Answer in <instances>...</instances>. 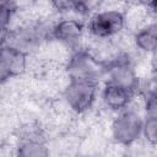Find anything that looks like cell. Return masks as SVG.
Wrapping results in <instances>:
<instances>
[{
	"mask_svg": "<svg viewBox=\"0 0 157 157\" xmlns=\"http://www.w3.org/2000/svg\"><path fill=\"white\" fill-rule=\"evenodd\" d=\"M64 72L67 80L91 81L101 85L105 72V63L83 45L70 52L64 63Z\"/></svg>",
	"mask_w": 157,
	"mask_h": 157,
	"instance_id": "cell-1",
	"label": "cell"
},
{
	"mask_svg": "<svg viewBox=\"0 0 157 157\" xmlns=\"http://www.w3.org/2000/svg\"><path fill=\"white\" fill-rule=\"evenodd\" d=\"M144 110L134 107V102L114 114L109 132L113 142L120 147H131L142 140Z\"/></svg>",
	"mask_w": 157,
	"mask_h": 157,
	"instance_id": "cell-2",
	"label": "cell"
},
{
	"mask_svg": "<svg viewBox=\"0 0 157 157\" xmlns=\"http://www.w3.org/2000/svg\"><path fill=\"white\" fill-rule=\"evenodd\" d=\"M86 26V34L93 40L112 42L117 39L126 27L125 12L118 7H107L94 10L90 16Z\"/></svg>",
	"mask_w": 157,
	"mask_h": 157,
	"instance_id": "cell-3",
	"label": "cell"
},
{
	"mask_svg": "<svg viewBox=\"0 0 157 157\" xmlns=\"http://www.w3.org/2000/svg\"><path fill=\"white\" fill-rule=\"evenodd\" d=\"M99 83L82 80H67L61 90L65 107L75 115H86L98 102Z\"/></svg>",
	"mask_w": 157,
	"mask_h": 157,
	"instance_id": "cell-4",
	"label": "cell"
},
{
	"mask_svg": "<svg viewBox=\"0 0 157 157\" xmlns=\"http://www.w3.org/2000/svg\"><path fill=\"white\" fill-rule=\"evenodd\" d=\"M86 36V26L78 18L63 17L53 22L52 40L70 52L83 47V39Z\"/></svg>",
	"mask_w": 157,
	"mask_h": 157,
	"instance_id": "cell-5",
	"label": "cell"
},
{
	"mask_svg": "<svg viewBox=\"0 0 157 157\" xmlns=\"http://www.w3.org/2000/svg\"><path fill=\"white\" fill-rule=\"evenodd\" d=\"M28 66L29 54L9 43L0 47V86L26 74Z\"/></svg>",
	"mask_w": 157,
	"mask_h": 157,
	"instance_id": "cell-6",
	"label": "cell"
},
{
	"mask_svg": "<svg viewBox=\"0 0 157 157\" xmlns=\"http://www.w3.org/2000/svg\"><path fill=\"white\" fill-rule=\"evenodd\" d=\"M99 87L98 101L109 113H118L129 107L136 98V93L112 82H102Z\"/></svg>",
	"mask_w": 157,
	"mask_h": 157,
	"instance_id": "cell-7",
	"label": "cell"
},
{
	"mask_svg": "<svg viewBox=\"0 0 157 157\" xmlns=\"http://www.w3.org/2000/svg\"><path fill=\"white\" fill-rule=\"evenodd\" d=\"M131 43L134 49L146 55H155L157 48V26L156 22L146 21L135 28L131 36Z\"/></svg>",
	"mask_w": 157,
	"mask_h": 157,
	"instance_id": "cell-8",
	"label": "cell"
},
{
	"mask_svg": "<svg viewBox=\"0 0 157 157\" xmlns=\"http://www.w3.org/2000/svg\"><path fill=\"white\" fill-rule=\"evenodd\" d=\"M17 155L20 156H47L49 153L43 140L38 135L31 132L25 135L17 145Z\"/></svg>",
	"mask_w": 157,
	"mask_h": 157,
	"instance_id": "cell-9",
	"label": "cell"
},
{
	"mask_svg": "<svg viewBox=\"0 0 157 157\" xmlns=\"http://www.w3.org/2000/svg\"><path fill=\"white\" fill-rule=\"evenodd\" d=\"M142 140L150 147L157 145V114H144Z\"/></svg>",
	"mask_w": 157,
	"mask_h": 157,
	"instance_id": "cell-10",
	"label": "cell"
},
{
	"mask_svg": "<svg viewBox=\"0 0 157 157\" xmlns=\"http://www.w3.org/2000/svg\"><path fill=\"white\" fill-rule=\"evenodd\" d=\"M49 7L61 16L72 13V0H45Z\"/></svg>",
	"mask_w": 157,
	"mask_h": 157,
	"instance_id": "cell-11",
	"label": "cell"
},
{
	"mask_svg": "<svg viewBox=\"0 0 157 157\" xmlns=\"http://www.w3.org/2000/svg\"><path fill=\"white\" fill-rule=\"evenodd\" d=\"M135 6L145 10L147 13H153L156 10V1L157 0H132Z\"/></svg>",
	"mask_w": 157,
	"mask_h": 157,
	"instance_id": "cell-12",
	"label": "cell"
},
{
	"mask_svg": "<svg viewBox=\"0 0 157 157\" xmlns=\"http://www.w3.org/2000/svg\"><path fill=\"white\" fill-rule=\"evenodd\" d=\"M0 6H5L11 10L18 11L20 10V0H0Z\"/></svg>",
	"mask_w": 157,
	"mask_h": 157,
	"instance_id": "cell-13",
	"label": "cell"
},
{
	"mask_svg": "<svg viewBox=\"0 0 157 157\" xmlns=\"http://www.w3.org/2000/svg\"><path fill=\"white\" fill-rule=\"evenodd\" d=\"M7 40V31L0 29V47H2Z\"/></svg>",
	"mask_w": 157,
	"mask_h": 157,
	"instance_id": "cell-14",
	"label": "cell"
}]
</instances>
